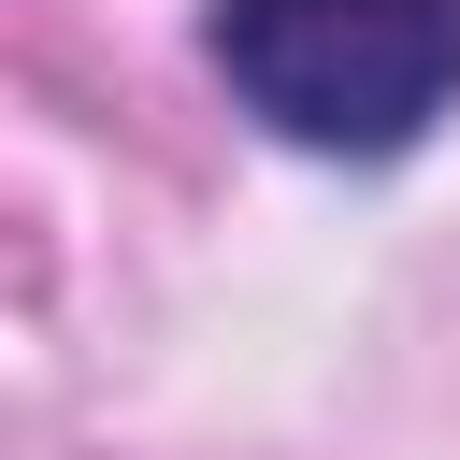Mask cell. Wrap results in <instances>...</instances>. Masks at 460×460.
<instances>
[{
    "instance_id": "obj_1",
    "label": "cell",
    "mask_w": 460,
    "mask_h": 460,
    "mask_svg": "<svg viewBox=\"0 0 460 460\" xmlns=\"http://www.w3.org/2000/svg\"><path fill=\"white\" fill-rule=\"evenodd\" d=\"M216 72L316 158H402L460 101V0H216Z\"/></svg>"
}]
</instances>
